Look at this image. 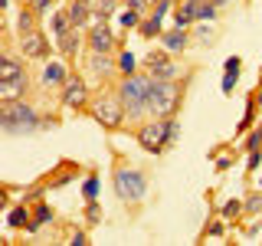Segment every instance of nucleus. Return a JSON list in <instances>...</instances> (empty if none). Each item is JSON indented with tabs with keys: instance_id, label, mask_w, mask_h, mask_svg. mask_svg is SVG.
Returning <instances> with one entry per match:
<instances>
[{
	"instance_id": "1",
	"label": "nucleus",
	"mask_w": 262,
	"mask_h": 246,
	"mask_svg": "<svg viewBox=\"0 0 262 246\" xmlns=\"http://www.w3.org/2000/svg\"><path fill=\"white\" fill-rule=\"evenodd\" d=\"M151 86H154V76L151 72H135V76H121L118 89L115 92L121 95V102H125V112L131 121L144 118V115H151Z\"/></svg>"
},
{
	"instance_id": "2",
	"label": "nucleus",
	"mask_w": 262,
	"mask_h": 246,
	"mask_svg": "<svg viewBox=\"0 0 262 246\" xmlns=\"http://www.w3.org/2000/svg\"><path fill=\"white\" fill-rule=\"evenodd\" d=\"M0 125H4L7 135H33V131L46 128V118H39V112L27 98H10L0 109Z\"/></svg>"
},
{
	"instance_id": "3",
	"label": "nucleus",
	"mask_w": 262,
	"mask_h": 246,
	"mask_svg": "<svg viewBox=\"0 0 262 246\" xmlns=\"http://www.w3.org/2000/svg\"><path fill=\"white\" fill-rule=\"evenodd\" d=\"M177 135H180V121L174 115H167V118H151L138 128V145H141L147 154H164L177 141Z\"/></svg>"
},
{
	"instance_id": "4",
	"label": "nucleus",
	"mask_w": 262,
	"mask_h": 246,
	"mask_svg": "<svg viewBox=\"0 0 262 246\" xmlns=\"http://www.w3.org/2000/svg\"><path fill=\"white\" fill-rule=\"evenodd\" d=\"M112 187H115V197L125 203H138L144 200L147 194V174L138 168H118L112 174Z\"/></svg>"
},
{
	"instance_id": "5",
	"label": "nucleus",
	"mask_w": 262,
	"mask_h": 246,
	"mask_svg": "<svg viewBox=\"0 0 262 246\" xmlns=\"http://www.w3.org/2000/svg\"><path fill=\"white\" fill-rule=\"evenodd\" d=\"M180 105V86L174 79H154L151 86V118H167Z\"/></svg>"
},
{
	"instance_id": "6",
	"label": "nucleus",
	"mask_w": 262,
	"mask_h": 246,
	"mask_svg": "<svg viewBox=\"0 0 262 246\" xmlns=\"http://www.w3.org/2000/svg\"><path fill=\"white\" fill-rule=\"evenodd\" d=\"M89 112H92V118L98 121V125H105V128H121V125H125V118H128L125 102H121V95H118V92H105V95H98Z\"/></svg>"
},
{
	"instance_id": "7",
	"label": "nucleus",
	"mask_w": 262,
	"mask_h": 246,
	"mask_svg": "<svg viewBox=\"0 0 262 246\" xmlns=\"http://www.w3.org/2000/svg\"><path fill=\"white\" fill-rule=\"evenodd\" d=\"M20 56H27V59H49V53H53V43H49L46 33L39 30H30V33H20Z\"/></svg>"
},
{
	"instance_id": "8",
	"label": "nucleus",
	"mask_w": 262,
	"mask_h": 246,
	"mask_svg": "<svg viewBox=\"0 0 262 246\" xmlns=\"http://www.w3.org/2000/svg\"><path fill=\"white\" fill-rule=\"evenodd\" d=\"M59 102L66 105V109H85V102H89V82L82 79V76H69L66 79V86H62V95H59Z\"/></svg>"
},
{
	"instance_id": "9",
	"label": "nucleus",
	"mask_w": 262,
	"mask_h": 246,
	"mask_svg": "<svg viewBox=\"0 0 262 246\" xmlns=\"http://www.w3.org/2000/svg\"><path fill=\"white\" fill-rule=\"evenodd\" d=\"M144 66L154 79H177V66H174L167 49H151V53L144 56Z\"/></svg>"
},
{
	"instance_id": "10",
	"label": "nucleus",
	"mask_w": 262,
	"mask_h": 246,
	"mask_svg": "<svg viewBox=\"0 0 262 246\" xmlns=\"http://www.w3.org/2000/svg\"><path fill=\"white\" fill-rule=\"evenodd\" d=\"M85 43H89V49H92V53L112 56V53H115V33L108 30V23H95V27H89Z\"/></svg>"
},
{
	"instance_id": "11",
	"label": "nucleus",
	"mask_w": 262,
	"mask_h": 246,
	"mask_svg": "<svg viewBox=\"0 0 262 246\" xmlns=\"http://www.w3.org/2000/svg\"><path fill=\"white\" fill-rule=\"evenodd\" d=\"M89 72H92V79L102 86L112 72H118V63H112L105 53H92V49H89Z\"/></svg>"
},
{
	"instance_id": "12",
	"label": "nucleus",
	"mask_w": 262,
	"mask_h": 246,
	"mask_svg": "<svg viewBox=\"0 0 262 246\" xmlns=\"http://www.w3.org/2000/svg\"><path fill=\"white\" fill-rule=\"evenodd\" d=\"M30 89V76H13V79H0V102H10V98H23Z\"/></svg>"
},
{
	"instance_id": "13",
	"label": "nucleus",
	"mask_w": 262,
	"mask_h": 246,
	"mask_svg": "<svg viewBox=\"0 0 262 246\" xmlns=\"http://www.w3.org/2000/svg\"><path fill=\"white\" fill-rule=\"evenodd\" d=\"M161 43H164L167 53H184V49L190 46V33H187L184 27H174V30L161 33Z\"/></svg>"
},
{
	"instance_id": "14",
	"label": "nucleus",
	"mask_w": 262,
	"mask_h": 246,
	"mask_svg": "<svg viewBox=\"0 0 262 246\" xmlns=\"http://www.w3.org/2000/svg\"><path fill=\"white\" fill-rule=\"evenodd\" d=\"M23 59H27V56H16V53H10V49H4V56H0V79L23 76V72H27Z\"/></svg>"
},
{
	"instance_id": "15",
	"label": "nucleus",
	"mask_w": 262,
	"mask_h": 246,
	"mask_svg": "<svg viewBox=\"0 0 262 246\" xmlns=\"http://www.w3.org/2000/svg\"><path fill=\"white\" fill-rule=\"evenodd\" d=\"M66 79H69V69L56 59H49L43 66V72H39V82H43V86H66Z\"/></svg>"
},
{
	"instance_id": "16",
	"label": "nucleus",
	"mask_w": 262,
	"mask_h": 246,
	"mask_svg": "<svg viewBox=\"0 0 262 246\" xmlns=\"http://www.w3.org/2000/svg\"><path fill=\"white\" fill-rule=\"evenodd\" d=\"M56 46H59V53L62 56H76L79 49H82V30L79 27H72V30H66L56 36Z\"/></svg>"
},
{
	"instance_id": "17",
	"label": "nucleus",
	"mask_w": 262,
	"mask_h": 246,
	"mask_svg": "<svg viewBox=\"0 0 262 246\" xmlns=\"http://www.w3.org/2000/svg\"><path fill=\"white\" fill-rule=\"evenodd\" d=\"M66 10H69V16H72V27H79V30L92 27V7H89L85 0H72Z\"/></svg>"
},
{
	"instance_id": "18",
	"label": "nucleus",
	"mask_w": 262,
	"mask_h": 246,
	"mask_svg": "<svg viewBox=\"0 0 262 246\" xmlns=\"http://www.w3.org/2000/svg\"><path fill=\"white\" fill-rule=\"evenodd\" d=\"M30 210H27V200H20L13 210H7V227L10 230H30Z\"/></svg>"
},
{
	"instance_id": "19",
	"label": "nucleus",
	"mask_w": 262,
	"mask_h": 246,
	"mask_svg": "<svg viewBox=\"0 0 262 246\" xmlns=\"http://www.w3.org/2000/svg\"><path fill=\"white\" fill-rule=\"evenodd\" d=\"M239 66H243V59H239V56H229V59H226V66H223V92L229 95V92H233V86H236V82H239Z\"/></svg>"
},
{
	"instance_id": "20",
	"label": "nucleus",
	"mask_w": 262,
	"mask_h": 246,
	"mask_svg": "<svg viewBox=\"0 0 262 246\" xmlns=\"http://www.w3.org/2000/svg\"><path fill=\"white\" fill-rule=\"evenodd\" d=\"M46 223H53V207L39 200V203H36V213H33V220H30V230H27V233H36V230H39V227H46Z\"/></svg>"
},
{
	"instance_id": "21",
	"label": "nucleus",
	"mask_w": 262,
	"mask_h": 246,
	"mask_svg": "<svg viewBox=\"0 0 262 246\" xmlns=\"http://www.w3.org/2000/svg\"><path fill=\"white\" fill-rule=\"evenodd\" d=\"M138 33H141L144 39L161 36V33H164V27H161V16H158V13H154V16H144V20H141V27H138Z\"/></svg>"
},
{
	"instance_id": "22",
	"label": "nucleus",
	"mask_w": 262,
	"mask_h": 246,
	"mask_svg": "<svg viewBox=\"0 0 262 246\" xmlns=\"http://www.w3.org/2000/svg\"><path fill=\"white\" fill-rule=\"evenodd\" d=\"M193 16H196L200 23L216 20V4H213V0H196V4H193Z\"/></svg>"
},
{
	"instance_id": "23",
	"label": "nucleus",
	"mask_w": 262,
	"mask_h": 246,
	"mask_svg": "<svg viewBox=\"0 0 262 246\" xmlns=\"http://www.w3.org/2000/svg\"><path fill=\"white\" fill-rule=\"evenodd\" d=\"M49 23H53V36H59V33H66V30H72V16H69V10H56Z\"/></svg>"
},
{
	"instance_id": "24",
	"label": "nucleus",
	"mask_w": 262,
	"mask_h": 246,
	"mask_svg": "<svg viewBox=\"0 0 262 246\" xmlns=\"http://www.w3.org/2000/svg\"><path fill=\"white\" fill-rule=\"evenodd\" d=\"M36 30V10H20V16H16V33H30Z\"/></svg>"
},
{
	"instance_id": "25",
	"label": "nucleus",
	"mask_w": 262,
	"mask_h": 246,
	"mask_svg": "<svg viewBox=\"0 0 262 246\" xmlns=\"http://www.w3.org/2000/svg\"><path fill=\"white\" fill-rule=\"evenodd\" d=\"M141 20H144V13L131 10V7H125V10H121V16H118V23H121L125 30H138V27H141Z\"/></svg>"
},
{
	"instance_id": "26",
	"label": "nucleus",
	"mask_w": 262,
	"mask_h": 246,
	"mask_svg": "<svg viewBox=\"0 0 262 246\" xmlns=\"http://www.w3.org/2000/svg\"><path fill=\"white\" fill-rule=\"evenodd\" d=\"M246 210V200H226L223 207H220V213H223L226 220H233V217H239V213Z\"/></svg>"
},
{
	"instance_id": "27",
	"label": "nucleus",
	"mask_w": 262,
	"mask_h": 246,
	"mask_svg": "<svg viewBox=\"0 0 262 246\" xmlns=\"http://www.w3.org/2000/svg\"><path fill=\"white\" fill-rule=\"evenodd\" d=\"M118 72H121V76H135V56H131V53H121L118 56Z\"/></svg>"
},
{
	"instance_id": "28",
	"label": "nucleus",
	"mask_w": 262,
	"mask_h": 246,
	"mask_svg": "<svg viewBox=\"0 0 262 246\" xmlns=\"http://www.w3.org/2000/svg\"><path fill=\"white\" fill-rule=\"evenodd\" d=\"M82 194H85V200H95V197H98V174H89V177H85Z\"/></svg>"
},
{
	"instance_id": "29",
	"label": "nucleus",
	"mask_w": 262,
	"mask_h": 246,
	"mask_svg": "<svg viewBox=\"0 0 262 246\" xmlns=\"http://www.w3.org/2000/svg\"><path fill=\"white\" fill-rule=\"evenodd\" d=\"M246 151H262V128L249 131V138H246Z\"/></svg>"
},
{
	"instance_id": "30",
	"label": "nucleus",
	"mask_w": 262,
	"mask_h": 246,
	"mask_svg": "<svg viewBox=\"0 0 262 246\" xmlns=\"http://www.w3.org/2000/svg\"><path fill=\"white\" fill-rule=\"evenodd\" d=\"M85 220H89V223H98V220H102V207H98V200H89V207H85Z\"/></svg>"
},
{
	"instance_id": "31",
	"label": "nucleus",
	"mask_w": 262,
	"mask_h": 246,
	"mask_svg": "<svg viewBox=\"0 0 262 246\" xmlns=\"http://www.w3.org/2000/svg\"><path fill=\"white\" fill-rule=\"evenodd\" d=\"M259 210H262V194L246 197V213H259Z\"/></svg>"
},
{
	"instance_id": "32",
	"label": "nucleus",
	"mask_w": 262,
	"mask_h": 246,
	"mask_svg": "<svg viewBox=\"0 0 262 246\" xmlns=\"http://www.w3.org/2000/svg\"><path fill=\"white\" fill-rule=\"evenodd\" d=\"M69 243H72V246H85V243H89V233H85V230H76Z\"/></svg>"
},
{
	"instance_id": "33",
	"label": "nucleus",
	"mask_w": 262,
	"mask_h": 246,
	"mask_svg": "<svg viewBox=\"0 0 262 246\" xmlns=\"http://www.w3.org/2000/svg\"><path fill=\"white\" fill-rule=\"evenodd\" d=\"M259 161H262V151H249V161H246V168L256 171V168H259Z\"/></svg>"
},
{
	"instance_id": "34",
	"label": "nucleus",
	"mask_w": 262,
	"mask_h": 246,
	"mask_svg": "<svg viewBox=\"0 0 262 246\" xmlns=\"http://www.w3.org/2000/svg\"><path fill=\"white\" fill-rule=\"evenodd\" d=\"M49 4H53V0H30V7L36 13H43V10H49Z\"/></svg>"
},
{
	"instance_id": "35",
	"label": "nucleus",
	"mask_w": 262,
	"mask_h": 246,
	"mask_svg": "<svg viewBox=\"0 0 262 246\" xmlns=\"http://www.w3.org/2000/svg\"><path fill=\"white\" fill-rule=\"evenodd\" d=\"M128 7H131V10H138V13H144V7H147V0H128Z\"/></svg>"
},
{
	"instance_id": "36",
	"label": "nucleus",
	"mask_w": 262,
	"mask_h": 246,
	"mask_svg": "<svg viewBox=\"0 0 262 246\" xmlns=\"http://www.w3.org/2000/svg\"><path fill=\"white\" fill-rule=\"evenodd\" d=\"M210 236H223V220H216V223H210Z\"/></svg>"
},
{
	"instance_id": "37",
	"label": "nucleus",
	"mask_w": 262,
	"mask_h": 246,
	"mask_svg": "<svg viewBox=\"0 0 262 246\" xmlns=\"http://www.w3.org/2000/svg\"><path fill=\"white\" fill-rule=\"evenodd\" d=\"M210 36H213V33H210L207 27H200V30H196V39H210Z\"/></svg>"
},
{
	"instance_id": "38",
	"label": "nucleus",
	"mask_w": 262,
	"mask_h": 246,
	"mask_svg": "<svg viewBox=\"0 0 262 246\" xmlns=\"http://www.w3.org/2000/svg\"><path fill=\"white\" fill-rule=\"evenodd\" d=\"M229 164H233V158H220V161H216V168H220V171H226Z\"/></svg>"
},
{
	"instance_id": "39",
	"label": "nucleus",
	"mask_w": 262,
	"mask_h": 246,
	"mask_svg": "<svg viewBox=\"0 0 262 246\" xmlns=\"http://www.w3.org/2000/svg\"><path fill=\"white\" fill-rule=\"evenodd\" d=\"M213 4H216V7H223V4H233V0H213Z\"/></svg>"
},
{
	"instance_id": "40",
	"label": "nucleus",
	"mask_w": 262,
	"mask_h": 246,
	"mask_svg": "<svg viewBox=\"0 0 262 246\" xmlns=\"http://www.w3.org/2000/svg\"><path fill=\"white\" fill-rule=\"evenodd\" d=\"M85 4H89V7H92V10H95V7H98V0H85Z\"/></svg>"
},
{
	"instance_id": "41",
	"label": "nucleus",
	"mask_w": 262,
	"mask_h": 246,
	"mask_svg": "<svg viewBox=\"0 0 262 246\" xmlns=\"http://www.w3.org/2000/svg\"><path fill=\"white\" fill-rule=\"evenodd\" d=\"M259 109H262V92H259Z\"/></svg>"
},
{
	"instance_id": "42",
	"label": "nucleus",
	"mask_w": 262,
	"mask_h": 246,
	"mask_svg": "<svg viewBox=\"0 0 262 246\" xmlns=\"http://www.w3.org/2000/svg\"><path fill=\"white\" fill-rule=\"evenodd\" d=\"M259 187H262V184H259Z\"/></svg>"
}]
</instances>
